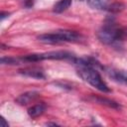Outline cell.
Returning a JSON list of instances; mask_svg holds the SVG:
<instances>
[{
	"label": "cell",
	"instance_id": "7c38bea8",
	"mask_svg": "<svg viewBox=\"0 0 127 127\" xmlns=\"http://www.w3.org/2000/svg\"><path fill=\"white\" fill-rule=\"evenodd\" d=\"M9 15H10V13H8V12H1V15H0V19H1V21H3L6 17H9Z\"/></svg>",
	"mask_w": 127,
	"mask_h": 127
},
{
	"label": "cell",
	"instance_id": "4fadbf2b",
	"mask_svg": "<svg viewBox=\"0 0 127 127\" xmlns=\"http://www.w3.org/2000/svg\"><path fill=\"white\" fill-rule=\"evenodd\" d=\"M0 120H1V123H0V126H1V127H8V126H9L8 122H6L5 119L2 118V119H0Z\"/></svg>",
	"mask_w": 127,
	"mask_h": 127
},
{
	"label": "cell",
	"instance_id": "9c48e42d",
	"mask_svg": "<svg viewBox=\"0 0 127 127\" xmlns=\"http://www.w3.org/2000/svg\"><path fill=\"white\" fill-rule=\"evenodd\" d=\"M87 3L92 9L96 10H108L112 4L111 0H87Z\"/></svg>",
	"mask_w": 127,
	"mask_h": 127
},
{
	"label": "cell",
	"instance_id": "9a60e30c",
	"mask_svg": "<svg viewBox=\"0 0 127 127\" xmlns=\"http://www.w3.org/2000/svg\"><path fill=\"white\" fill-rule=\"evenodd\" d=\"M47 125L49 126V125H54V126H56V125H58L57 123H47Z\"/></svg>",
	"mask_w": 127,
	"mask_h": 127
},
{
	"label": "cell",
	"instance_id": "5bb4252c",
	"mask_svg": "<svg viewBox=\"0 0 127 127\" xmlns=\"http://www.w3.org/2000/svg\"><path fill=\"white\" fill-rule=\"evenodd\" d=\"M122 37L123 40L127 39V28H122Z\"/></svg>",
	"mask_w": 127,
	"mask_h": 127
},
{
	"label": "cell",
	"instance_id": "e0dca14e",
	"mask_svg": "<svg viewBox=\"0 0 127 127\" xmlns=\"http://www.w3.org/2000/svg\"><path fill=\"white\" fill-rule=\"evenodd\" d=\"M80 1H83V0H80Z\"/></svg>",
	"mask_w": 127,
	"mask_h": 127
},
{
	"label": "cell",
	"instance_id": "8992f818",
	"mask_svg": "<svg viewBox=\"0 0 127 127\" xmlns=\"http://www.w3.org/2000/svg\"><path fill=\"white\" fill-rule=\"evenodd\" d=\"M39 96H40V93L38 91L31 90V91H27V92L20 94L15 99V102L19 105H28L29 103L35 101Z\"/></svg>",
	"mask_w": 127,
	"mask_h": 127
},
{
	"label": "cell",
	"instance_id": "3957f363",
	"mask_svg": "<svg viewBox=\"0 0 127 127\" xmlns=\"http://www.w3.org/2000/svg\"><path fill=\"white\" fill-rule=\"evenodd\" d=\"M38 41L44 44H61V43H76L81 39V35L71 30H58L52 33H46L37 37Z\"/></svg>",
	"mask_w": 127,
	"mask_h": 127
},
{
	"label": "cell",
	"instance_id": "30bf717a",
	"mask_svg": "<svg viewBox=\"0 0 127 127\" xmlns=\"http://www.w3.org/2000/svg\"><path fill=\"white\" fill-rule=\"evenodd\" d=\"M71 2H72V0H59L54 5L53 12L57 13V14H60V13H63L64 11H66L70 7Z\"/></svg>",
	"mask_w": 127,
	"mask_h": 127
},
{
	"label": "cell",
	"instance_id": "5b68a950",
	"mask_svg": "<svg viewBox=\"0 0 127 127\" xmlns=\"http://www.w3.org/2000/svg\"><path fill=\"white\" fill-rule=\"evenodd\" d=\"M19 73L25 75V76H29L32 78H36V79H45L46 78V74L45 71L37 66H32V67H25L19 70Z\"/></svg>",
	"mask_w": 127,
	"mask_h": 127
},
{
	"label": "cell",
	"instance_id": "8fae6325",
	"mask_svg": "<svg viewBox=\"0 0 127 127\" xmlns=\"http://www.w3.org/2000/svg\"><path fill=\"white\" fill-rule=\"evenodd\" d=\"M1 64H8V65H17V64H24V62H23L22 57H2Z\"/></svg>",
	"mask_w": 127,
	"mask_h": 127
},
{
	"label": "cell",
	"instance_id": "7a4b0ae2",
	"mask_svg": "<svg viewBox=\"0 0 127 127\" xmlns=\"http://www.w3.org/2000/svg\"><path fill=\"white\" fill-rule=\"evenodd\" d=\"M97 37L99 41L105 45H115L123 40L122 28H120L113 18L106 19L105 23L97 32Z\"/></svg>",
	"mask_w": 127,
	"mask_h": 127
},
{
	"label": "cell",
	"instance_id": "ba28073f",
	"mask_svg": "<svg viewBox=\"0 0 127 127\" xmlns=\"http://www.w3.org/2000/svg\"><path fill=\"white\" fill-rule=\"evenodd\" d=\"M91 99L97 103H100V104H103V105H106L110 108H113V109H120V104L117 103L116 101L112 100V99H109V98H106V97H102V96H95V95H91Z\"/></svg>",
	"mask_w": 127,
	"mask_h": 127
},
{
	"label": "cell",
	"instance_id": "277c9868",
	"mask_svg": "<svg viewBox=\"0 0 127 127\" xmlns=\"http://www.w3.org/2000/svg\"><path fill=\"white\" fill-rule=\"evenodd\" d=\"M75 58L73 54L67 51H52V52H46V53H39V54H31L22 57L24 63H38L46 60H64V61H70Z\"/></svg>",
	"mask_w": 127,
	"mask_h": 127
},
{
	"label": "cell",
	"instance_id": "6da1fadb",
	"mask_svg": "<svg viewBox=\"0 0 127 127\" xmlns=\"http://www.w3.org/2000/svg\"><path fill=\"white\" fill-rule=\"evenodd\" d=\"M75 69L77 75L85 82L90 84L91 86L95 87L97 90L102 92H110V88L106 84V82L103 80L102 76L100 75L97 68L84 64H75Z\"/></svg>",
	"mask_w": 127,
	"mask_h": 127
},
{
	"label": "cell",
	"instance_id": "52a82bcc",
	"mask_svg": "<svg viewBox=\"0 0 127 127\" xmlns=\"http://www.w3.org/2000/svg\"><path fill=\"white\" fill-rule=\"evenodd\" d=\"M47 108V105L44 103V102H41V103H37L33 106H31L29 109H28V115L31 117V118H37L39 116H41L45 110Z\"/></svg>",
	"mask_w": 127,
	"mask_h": 127
},
{
	"label": "cell",
	"instance_id": "2e32d148",
	"mask_svg": "<svg viewBox=\"0 0 127 127\" xmlns=\"http://www.w3.org/2000/svg\"><path fill=\"white\" fill-rule=\"evenodd\" d=\"M125 83H127V73H126V77H125Z\"/></svg>",
	"mask_w": 127,
	"mask_h": 127
}]
</instances>
